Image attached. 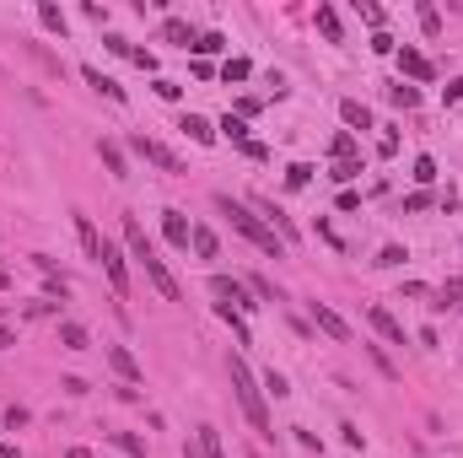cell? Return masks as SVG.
I'll return each instance as SVG.
<instances>
[{
	"instance_id": "1",
	"label": "cell",
	"mask_w": 463,
	"mask_h": 458,
	"mask_svg": "<svg viewBox=\"0 0 463 458\" xmlns=\"http://www.w3.org/2000/svg\"><path fill=\"white\" fill-rule=\"evenodd\" d=\"M124 243H130V253L141 259V270H146V281L162 292V302H183V292H178V281H173V270L157 259V248H151V237H146V227L135 221V216H124Z\"/></svg>"
},
{
	"instance_id": "2",
	"label": "cell",
	"mask_w": 463,
	"mask_h": 458,
	"mask_svg": "<svg viewBox=\"0 0 463 458\" xmlns=\"http://www.w3.org/2000/svg\"><path fill=\"white\" fill-rule=\"evenodd\" d=\"M226 372H232V388H237V404H242V416L253 420V432L259 437H275V420H269V404H264V388H259V377L242 367L237 356L226 361Z\"/></svg>"
},
{
	"instance_id": "3",
	"label": "cell",
	"mask_w": 463,
	"mask_h": 458,
	"mask_svg": "<svg viewBox=\"0 0 463 458\" xmlns=\"http://www.w3.org/2000/svg\"><path fill=\"white\" fill-rule=\"evenodd\" d=\"M216 210H221V216H232V227H237L248 243H259L269 259H285V243L275 237V227H264V221H259V216H253L248 205H237L232 194H216Z\"/></svg>"
},
{
	"instance_id": "4",
	"label": "cell",
	"mask_w": 463,
	"mask_h": 458,
	"mask_svg": "<svg viewBox=\"0 0 463 458\" xmlns=\"http://www.w3.org/2000/svg\"><path fill=\"white\" fill-rule=\"evenodd\" d=\"M130 146H135V157H146V162H157L162 173H173V178H183V173H189V167H183V157H173V151L162 146V141H151V135H135Z\"/></svg>"
},
{
	"instance_id": "5",
	"label": "cell",
	"mask_w": 463,
	"mask_h": 458,
	"mask_svg": "<svg viewBox=\"0 0 463 458\" xmlns=\"http://www.w3.org/2000/svg\"><path fill=\"white\" fill-rule=\"evenodd\" d=\"M97 264H102V275L113 281V292L130 297V270H124V253L113 248V243H102V259H97Z\"/></svg>"
},
{
	"instance_id": "6",
	"label": "cell",
	"mask_w": 463,
	"mask_h": 458,
	"mask_svg": "<svg viewBox=\"0 0 463 458\" xmlns=\"http://www.w3.org/2000/svg\"><path fill=\"white\" fill-rule=\"evenodd\" d=\"M313 324H318V329L329 334V340H340V345L350 340V324H345V318H340L334 308H329V302H313Z\"/></svg>"
},
{
	"instance_id": "7",
	"label": "cell",
	"mask_w": 463,
	"mask_h": 458,
	"mask_svg": "<svg viewBox=\"0 0 463 458\" xmlns=\"http://www.w3.org/2000/svg\"><path fill=\"white\" fill-rule=\"evenodd\" d=\"M162 232H167V243H173V248H189V243H194V227H189V216H183V210H162Z\"/></svg>"
},
{
	"instance_id": "8",
	"label": "cell",
	"mask_w": 463,
	"mask_h": 458,
	"mask_svg": "<svg viewBox=\"0 0 463 458\" xmlns=\"http://www.w3.org/2000/svg\"><path fill=\"white\" fill-rule=\"evenodd\" d=\"M76 237H81V253H86V259L97 264V259H102V243H108V237H97L92 216H81V210H76Z\"/></svg>"
},
{
	"instance_id": "9",
	"label": "cell",
	"mask_w": 463,
	"mask_h": 458,
	"mask_svg": "<svg viewBox=\"0 0 463 458\" xmlns=\"http://www.w3.org/2000/svg\"><path fill=\"white\" fill-rule=\"evenodd\" d=\"M108 361H113V372H119L124 383H141V377H146V372H141V361L124 351V345H108Z\"/></svg>"
},
{
	"instance_id": "10",
	"label": "cell",
	"mask_w": 463,
	"mask_h": 458,
	"mask_svg": "<svg viewBox=\"0 0 463 458\" xmlns=\"http://www.w3.org/2000/svg\"><path fill=\"white\" fill-rule=\"evenodd\" d=\"M372 324H377V334H383V340H393V345H404V324H399V318H393V313H388V308H377V302H372Z\"/></svg>"
},
{
	"instance_id": "11",
	"label": "cell",
	"mask_w": 463,
	"mask_h": 458,
	"mask_svg": "<svg viewBox=\"0 0 463 458\" xmlns=\"http://www.w3.org/2000/svg\"><path fill=\"white\" fill-rule=\"evenodd\" d=\"M399 70H404V76H415V81H431V60L415 54V49H399Z\"/></svg>"
},
{
	"instance_id": "12",
	"label": "cell",
	"mask_w": 463,
	"mask_h": 458,
	"mask_svg": "<svg viewBox=\"0 0 463 458\" xmlns=\"http://www.w3.org/2000/svg\"><path fill=\"white\" fill-rule=\"evenodd\" d=\"M97 157H102V167H108L113 178H130V162H124V151L113 146V141H97Z\"/></svg>"
},
{
	"instance_id": "13",
	"label": "cell",
	"mask_w": 463,
	"mask_h": 458,
	"mask_svg": "<svg viewBox=\"0 0 463 458\" xmlns=\"http://www.w3.org/2000/svg\"><path fill=\"white\" fill-rule=\"evenodd\" d=\"M183 135H189V141H200V146H216V129H210V125H205V119H200V113H183Z\"/></svg>"
},
{
	"instance_id": "14",
	"label": "cell",
	"mask_w": 463,
	"mask_h": 458,
	"mask_svg": "<svg viewBox=\"0 0 463 458\" xmlns=\"http://www.w3.org/2000/svg\"><path fill=\"white\" fill-rule=\"evenodd\" d=\"M81 76H86V86H97L102 97H113V103H124V86H119V81H108V76H102L97 65H86V70H81Z\"/></svg>"
},
{
	"instance_id": "15",
	"label": "cell",
	"mask_w": 463,
	"mask_h": 458,
	"mask_svg": "<svg viewBox=\"0 0 463 458\" xmlns=\"http://www.w3.org/2000/svg\"><path fill=\"white\" fill-rule=\"evenodd\" d=\"M162 38H167V43H183V49H189V43H194V33H189V22L167 17V22H162Z\"/></svg>"
},
{
	"instance_id": "16",
	"label": "cell",
	"mask_w": 463,
	"mask_h": 458,
	"mask_svg": "<svg viewBox=\"0 0 463 458\" xmlns=\"http://www.w3.org/2000/svg\"><path fill=\"white\" fill-rule=\"evenodd\" d=\"M340 113H345V125H356V129H372V113H366V108L356 103V97H345V103H340Z\"/></svg>"
},
{
	"instance_id": "17",
	"label": "cell",
	"mask_w": 463,
	"mask_h": 458,
	"mask_svg": "<svg viewBox=\"0 0 463 458\" xmlns=\"http://www.w3.org/2000/svg\"><path fill=\"white\" fill-rule=\"evenodd\" d=\"M318 27H323L329 43H340V11H334V6H318Z\"/></svg>"
},
{
	"instance_id": "18",
	"label": "cell",
	"mask_w": 463,
	"mask_h": 458,
	"mask_svg": "<svg viewBox=\"0 0 463 458\" xmlns=\"http://www.w3.org/2000/svg\"><path fill=\"white\" fill-rule=\"evenodd\" d=\"M60 345L65 351H86V329L81 324H60Z\"/></svg>"
},
{
	"instance_id": "19",
	"label": "cell",
	"mask_w": 463,
	"mask_h": 458,
	"mask_svg": "<svg viewBox=\"0 0 463 458\" xmlns=\"http://www.w3.org/2000/svg\"><path fill=\"white\" fill-rule=\"evenodd\" d=\"M200 458H226V453H221V437H216V426H200Z\"/></svg>"
},
{
	"instance_id": "20",
	"label": "cell",
	"mask_w": 463,
	"mask_h": 458,
	"mask_svg": "<svg viewBox=\"0 0 463 458\" xmlns=\"http://www.w3.org/2000/svg\"><path fill=\"white\" fill-rule=\"evenodd\" d=\"M415 17H421L425 38H442V17H437V6H415Z\"/></svg>"
},
{
	"instance_id": "21",
	"label": "cell",
	"mask_w": 463,
	"mask_h": 458,
	"mask_svg": "<svg viewBox=\"0 0 463 458\" xmlns=\"http://www.w3.org/2000/svg\"><path fill=\"white\" fill-rule=\"evenodd\" d=\"M194 253H200V259H216V253H221V243H216L205 227H194Z\"/></svg>"
},
{
	"instance_id": "22",
	"label": "cell",
	"mask_w": 463,
	"mask_h": 458,
	"mask_svg": "<svg viewBox=\"0 0 463 458\" xmlns=\"http://www.w3.org/2000/svg\"><path fill=\"white\" fill-rule=\"evenodd\" d=\"M285 184H291V189H307V184H313V167H307V162H291V167H285Z\"/></svg>"
},
{
	"instance_id": "23",
	"label": "cell",
	"mask_w": 463,
	"mask_h": 458,
	"mask_svg": "<svg viewBox=\"0 0 463 458\" xmlns=\"http://www.w3.org/2000/svg\"><path fill=\"white\" fill-rule=\"evenodd\" d=\"M38 22L49 27V33H65V11L60 6H38Z\"/></svg>"
},
{
	"instance_id": "24",
	"label": "cell",
	"mask_w": 463,
	"mask_h": 458,
	"mask_svg": "<svg viewBox=\"0 0 463 458\" xmlns=\"http://www.w3.org/2000/svg\"><path fill=\"white\" fill-rule=\"evenodd\" d=\"M388 97H393V103H399V108H415V103H421V92H415V86H388Z\"/></svg>"
},
{
	"instance_id": "25",
	"label": "cell",
	"mask_w": 463,
	"mask_h": 458,
	"mask_svg": "<svg viewBox=\"0 0 463 458\" xmlns=\"http://www.w3.org/2000/svg\"><path fill=\"white\" fill-rule=\"evenodd\" d=\"M221 76H226V81H248V76H253V65H248V60H226Z\"/></svg>"
},
{
	"instance_id": "26",
	"label": "cell",
	"mask_w": 463,
	"mask_h": 458,
	"mask_svg": "<svg viewBox=\"0 0 463 458\" xmlns=\"http://www.w3.org/2000/svg\"><path fill=\"white\" fill-rule=\"evenodd\" d=\"M113 442H119V453H130V458H141V453H146V442H141V437H130V432H113Z\"/></svg>"
},
{
	"instance_id": "27",
	"label": "cell",
	"mask_w": 463,
	"mask_h": 458,
	"mask_svg": "<svg viewBox=\"0 0 463 458\" xmlns=\"http://www.w3.org/2000/svg\"><path fill=\"white\" fill-rule=\"evenodd\" d=\"M329 178H334V184H350V178H361V162H334Z\"/></svg>"
},
{
	"instance_id": "28",
	"label": "cell",
	"mask_w": 463,
	"mask_h": 458,
	"mask_svg": "<svg viewBox=\"0 0 463 458\" xmlns=\"http://www.w3.org/2000/svg\"><path fill=\"white\" fill-rule=\"evenodd\" d=\"M334 157H340V162H356V141H350V135H334Z\"/></svg>"
},
{
	"instance_id": "29",
	"label": "cell",
	"mask_w": 463,
	"mask_h": 458,
	"mask_svg": "<svg viewBox=\"0 0 463 458\" xmlns=\"http://www.w3.org/2000/svg\"><path fill=\"white\" fill-rule=\"evenodd\" d=\"M264 388H269V394H275V399H285V394H291V383H285L281 372H264Z\"/></svg>"
},
{
	"instance_id": "30",
	"label": "cell",
	"mask_w": 463,
	"mask_h": 458,
	"mask_svg": "<svg viewBox=\"0 0 463 458\" xmlns=\"http://www.w3.org/2000/svg\"><path fill=\"white\" fill-rule=\"evenodd\" d=\"M377 264H383V270H393V264H404V248H399V243H388V248L377 253Z\"/></svg>"
},
{
	"instance_id": "31",
	"label": "cell",
	"mask_w": 463,
	"mask_h": 458,
	"mask_svg": "<svg viewBox=\"0 0 463 458\" xmlns=\"http://www.w3.org/2000/svg\"><path fill=\"white\" fill-rule=\"evenodd\" d=\"M194 49H200V54H216V49H226V38H221V33H205Z\"/></svg>"
},
{
	"instance_id": "32",
	"label": "cell",
	"mask_w": 463,
	"mask_h": 458,
	"mask_svg": "<svg viewBox=\"0 0 463 458\" xmlns=\"http://www.w3.org/2000/svg\"><path fill=\"white\" fill-rule=\"evenodd\" d=\"M366 356H372V361H377V372H383V377H399V372H393V361H388V356L377 351V345H366Z\"/></svg>"
},
{
	"instance_id": "33",
	"label": "cell",
	"mask_w": 463,
	"mask_h": 458,
	"mask_svg": "<svg viewBox=\"0 0 463 458\" xmlns=\"http://www.w3.org/2000/svg\"><path fill=\"white\" fill-rule=\"evenodd\" d=\"M221 129H226V135H232V141H248V125H242V119H232V113H226V119H221Z\"/></svg>"
},
{
	"instance_id": "34",
	"label": "cell",
	"mask_w": 463,
	"mask_h": 458,
	"mask_svg": "<svg viewBox=\"0 0 463 458\" xmlns=\"http://www.w3.org/2000/svg\"><path fill=\"white\" fill-rule=\"evenodd\" d=\"M340 432H345V448H350V453H361V448H366V437L356 432V426H340Z\"/></svg>"
},
{
	"instance_id": "35",
	"label": "cell",
	"mask_w": 463,
	"mask_h": 458,
	"mask_svg": "<svg viewBox=\"0 0 463 458\" xmlns=\"http://www.w3.org/2000/svg\"><path fill=\"white\" fill-rule=\"evenodd\" d=\"M130 60L141 65V70H157V54H151V49H130Z\"/></svg>"
},
{
	"instance_id": "36",
	"label": "cell",
	"mask_w": 463,
	"mask_h": 458,
	"mask_svg": "<svg viewBox=\"0 0 463 458\" xmlns=\"http://www.w3.org/2000/svg\"><path fill=\"white\" fill-rule=\"evenodd\" d=\"M253 292H259L264 302H281V292H275V286H269V281H264V275H253Z\"/></svg>"
},
{
	"instance_id": "37",
	"label": "cell",
	"mask_w": 463,
	"mask_h": 458,
	"mask_svg": "<svg viewBox=\"0 0 463 458\" xmlns=\"http://www.w3.org/2000/svg\"><path fill=\"white\" fill-rule=\"evenodd\" d=\"M415 178H421V184H431V178H437V162H431V157H421V162H415Z\"/></svg>"
},
{
	"instance_id": "38",
	"label": "cell",
	"mask_w": 463,
	"mask_h": 458,
	"mask_svg": "<svg viewBox=\"0 0 463 458\" xmlns=\"http://www.w3.org/2000/svg\"><path fill=\"white\" fill-rule=\"evenodd\" d=\"M442 97H447V103H463V76H458V81H447V86H442Z\"/></svg>"
},
{
	"instance_id": "39",
	"label": "cell",
	"mask_w": 463,
	"mask_h": 458,
	"mask_svg": "<svg viewBox=\"0 0 463 458\" xmlns=\"http://www.w3.org/2000/svg\"><path fill=\"white\" fill-rule=\"evenodd\" d=\"M0 286H6V270H0Z\"/></svg>"
}]
</instances>
